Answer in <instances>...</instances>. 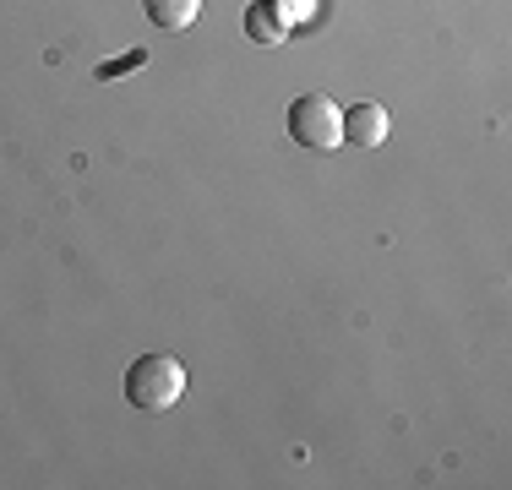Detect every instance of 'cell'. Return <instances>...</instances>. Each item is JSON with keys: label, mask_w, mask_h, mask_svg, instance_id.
<instances>
[{"label": "cell", "mask_w": 512, "mask_h": 490, "mask_svg": "<svg viewBox=\"0 0 512 490\" xmlns=\"http://www.w3.org/2000/svg\"><path fill=\"white\" fill-rule=\"evenodd\" d=\"M126 398L137 403V409H175L180 398H186V371H180L175 354H142V360H131L126 371Z\"/></svg>", "instance_id": "1"}, {"label": "cell", "mask_w": 512, "mask_h": 490, "mask_svg": "<svg viewBox=\"0 0 512 490\" xmlns=\"http://www.w3.org/2000/svg\"><path fill=\"white\" fill-rule=\"evenodd\" d=\"M289 137L300 147H322L327 153V147L344 142V109L322 93H300L295 104H289Z\"/></svg>", "instance_id": "2"}, {"label": "cell", "mask_w": 512, "mask_h": 490, "mask_svg": "<svg viewBox=\"0 0 512 490\" xmlns=\"http://www.w3.org/2000/svg\"><path fill=\"white\" fill-rule=\"evenodd\" d=\"M382 137H387V109H382V104H349V115H344V142L376 147Z\"/></svg>", "instance_id": "3"}, {"label": "cell", "mask_w": 512, "mask_h": 490, "mask_svg": "<svg viewBox=\"0 0 512 490\" xmlns=\"http://www.w3.org/2000/svg\"><path fill=\"white\" fill-rule=\"evenodd\" d=\"M142 6H148V22H153V28L180 33V28H191V22H197L202 0H142Z\"/></svg>", "instance_id": "4"}, {"label": "cell", "mask_w": 512, "mask_h": 490, "mask_svg": "<svg viewBox=\"0 0 512 490\" xmlns=\"http://www.w3.org/2000/svg\"><path fill=\"white\" fill-rule=\"evenodd\" d=\"M246 33H251L256 44H284L289 22L273 11V0H251V11H246Z\"/></svg>", "instance_id": "5"}, {"label": "cell", "mask_w": 512, "mask_h": 490, "mask_svg": "<svg viewBox=\"0 0 512 490\" xmlns=\"http://www.w3.org/2000/svg\"><path fill=\"white\" fill-rule=\"evenodd\" d=\"M142 60H148V55H142V49H131V55H120V60H109V66H99V77L109 82V77H120V71H131V66H142Z\"/></svg>", "instance_id": "6"}, {"label": "cell", "mask_w": 512, "mask_h": 490, "mask_svg": "<svg viewBox=\"0 0 512 490\" xmlns=\"http://www.w3.org/2000/svg\"><path fill=\"white\" fill-rule=\"evenodd\" d=\"M273 11L284 22H300V17H311V0H273Z\"/></svg>", "instance_id": "7"}]
</instances>
